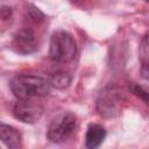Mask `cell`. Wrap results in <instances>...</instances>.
Masks as SVG:
<instances>
[{"mask_svg": "<svg viewBox=\"0 0 149 149\" xmlns=\"http://www.w3.org/2000/svg\"><path fill=\"white\" fill-rule=\"evenodd\" d=\"M129 88L134 95H136L142 101H144L147 105H149V87L148 86H143V85L133 83V84H130Z\"/></svg>", "mask_w": 149, "mask_h": 149, "instance_id": "8fae6325", "label": "cell"}, {"mask_svg": "<svg viewBox=\"0 0 149 149\" xmlns=\"http://www.w3.org/2000/svg\"><path fill=\"white\" fill-rule=\"evenodd\" d=\"M77 44L73 36L65 30H57L51 35L49 56L55 63H69L74 59Z\"/></svg>", "mask_w": 149, "mask_h": 149, "instance_id": "3957f363", "label": "cell"}, {"mask_svg": "<svg viewBox=\"0 0 149 149\" xmlns=\"http://www.w3.org/2000/svg\"><path fill=\"white\" fill-rule=\"evenodd\" d=\"M71 80H72L71 76L65 71L54 72L49 78L50 85L56 87V88H65V87H68L70 85Z\"/></svg>", "mask_w": 149, "mask_h": 149, "instance_id": "30bf717a", "label": "cell"}, {"mask_svg": "<svg viewBox=\"0 0 149 149\" xmlns=\"http://www.w3.org/2000/svg\"><path fill=\"white\" fill-rule=\"evenodd\" d=\"M0 135H1V141L10 149H16L21 147V135L12 126H8L6 123H1L0 128Z\"/></svg>", "mask_w": 149, "mask_h": 149, "instance_id": "ba28073f", "label": "cell"}, {"mask_svg": "<svg viewBox=\"0 0 149 149\" xmlns=\"http://www.w3.org/2000/svg\"><path fill=\"white\" fill-rule=\"evenodd\" d=\"M106 137V129L97 123H92L87 127L85 135V146L88 149H95L100 147Z\"/></svg>", "mask_w": 149, "mask_h": 149, "instance_id": "52a82bcc", "label": "cell"}, {"mask_svg": "<svg viewBox=\"0 0 149 149\" xmlns=\"http://www.w3.org/2000/svg\"><path fill=\"white\" fill-rule=\"evenodd\" d=\"M72 2H78V1H80V0H71Z\"/></svg>", "mask_w": 149, "mask_h": 149, "instance_id": "5bb4252c", "label": "cell"}, {"mask_svg": "<svg viewBox=\"0 0 149 149\" xmlns=\"http://www.w3.org/2000/svg\"><path fill=\"white\" fill-rule=\"evenodd\" d=\"M12 49L20 55H29L37 49V40L35 33L30 28L19 30L12 40Z\"/></svg>", "mask_w": 149, "mask_h": 149, "instance_id": "8992f818", "label": "cell"}, {"mask_svg": "<svg viewBox=\"0 0 149 149\" xmlns=\"http://www.w3.org/2000/svg\"><path fill=\"white\" fill-rule=\"evenodd\" d=\"M12 93L17 100H31L50 93L49 80L34 74H17L9 83Z\"/></svg>", "mask_w": 149, "mask_h": 149, "instance_id": "6da1fadb", "label": "cell"}, {"mask_svg": "<svg viewBox=\"0 0 149 149\" xmlns=\"http://www.w3.org/2000/svg\"><path fill=\"white\" fill-rule=\"evenodd\" d=\"M43 108L40 104L31 100H17L13 106L14 116L24 123H35L42 116Z\"/></svg>", "mask_w": 149, "mask_h": 149, "instance_id": "5b68a950", "label": "cell"}, {"mask_svg": "<svg viewBox=\"0 0 149 149\" xmlns=\"http://www.w3.org/2000/svg\"><path fill=\"white\" fill-rule=\"evenodd\" d=\"M139 59L141 63V76L142 78L149 80V34L144 35L140 43Z\"/></svg>", "mask_w": 149, "mask_h": 149, "instance_id": "9c48e42d", "label": "cell"}, {"mask_svg": "<svg viewBox=\"0 0 149 149\" xmlns=\"http://www.w3.org/2000/svg\"><path fill=\"white\" fill-rule=\"evenodd\" d=\"M123 102V91L119 86L109 84L99 92L95 100V109L102 118H114L121 113Z\"/></svg>", "mask_w": 149, "mask_h": 149, "instance_id": "7a4b0ae2", "label": "cell"}, {"mask_svg": "<svg viewBox=\"0 0 149 149\" xmlns=\"http://www.w3.org/2000/svg\"><path fill=\"white\" fill-rule=\"evenodd\" d=\"M10 15H12V9L7 6H2L1 7V19L3 21H6L10 17Z\"/></svg>", "mask_w": 149, "mask_h": 149, "instance_id": "4fadbf2b", "label": "cell"}, {"mask_svg": "<svg viewBox=\"0 0 149 149\" xmlns=\"http://www.w3.org/2000/svg\"><path fill=\"white\" fill-rule=\"evenodd\" d=\"M76 116L71 112H61L49 123L47 137L54 143L68 141L76 130Z\"/></svg>", "mask_w": 149, "mask_h": 149, "instance_id": "277c9868", "label": "cell"}, {"mask_svg": "<svg viewBox=\"0 0 149 149\" xmlns=\"http://www.w3.org/2000/svg\"><path fill=\"white\" fill-rule=\"evenodd\" d=\"M27 14H28V16L31 19V20H34V21H42L43 19H44V15H43V13L38 9V8H36V7H34V6H29L28 7V9H27Z\"/></svg>", "mask_w": 149, "mask_h": 149, "instance_id": "7c38bea8", "label": "cell"}]
</instances>
